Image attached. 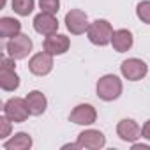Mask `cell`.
<instances>
[{
	"label": "cell",
	"instance_id": "6da1fadb",
	"mask_svg": "<svg viewBox=\"0 0 150 150\" xmlns=\"http://www.w3.org/2000/svg\"><path fill=\"white\" fill-rule=\"evenodd\" d=\"M96 90H97L99 99H103L106 103L115 101L122 94V80L118 76H115V74H104L103 78H99Z\"/></svg>",
	"mask_w": 150,
	"mask_h": 150
},
{
	"label": "cell",
	"instance_id": "7a4b0ae2",
	"mask_svg": "<svg viewBox=\"0 0 150 150\" xmlns=\"http://www.w3.org/2000/svg\"><path fill=\"white\" fill-rule=\"evenodd\" d=\"M87 37L92 44L96 46H108L111 44V37H113V27L110 21L106 20H96L94 23L88 25L87 30Z\"/></svg>",
	"mask_w": 150,
	"mask_h": 150
},
{
	"label": "cell",
	"instance_id": "3957f363",
	"mask_svg": "<svg viewBox=\"0 0 150 150\" xmlns=\"http://www.w3.org/2000/svg\"><path fill=\"white\" fill-rule=\"evenodd\" d=\"M4 115L14 122V124H21L28 118L30 115V110H28V104L25 99L21 97H11L6 104H4Z\"/></svg>",
	"mask_w": 150,
	"mask_h": 150
},
{
	"label": "cell",
	"instance_id": "277c9868",
	"mask_svg": "<svg viewBox=\"0 0 150 150\" xmlns=\"http://www.w3.org/2000/svg\"><path fill=\"white\" fill-rule=\"evenodd\" d=\"M32 46H34L32 39L28 35H25V34H20V35H16V37L7 41L6 50H7V55L13 57L14 60H23L32 51Z\"/></svg>",
	"mask_w": 150,
	"mask_h": 150
},
{
	"label": "cell",
	"instance_id": "5b68a950",
	"mask_svg": "<svg viewBox=\"0 0 150 150\" xmlns=\"http://www.w3.org/2000/svg\"><path fill=\"white\" fill-rule=\"evenodd\" d=\"M120 72H122V76L125 80H129V81H139V80H143L146 76L148 67L139 58H127V60L122 62Z\"/></svg>",
	"mask_w": 150,
	"mask_h": 150
},
{
	"label": "cell",
	"instance_id": "8992f818",
	"mask_svg": "<svg viewBox=\"0 0 150 150\" xmlns=\"http://www.w3.org/2000/svg\"><path fill=\"white\" fill-rule=\"evenodd\" d=\"M88 18H87V13H83L81 9H71L67 14H65V27L71 34L74 35H80V34H85L88 30Z\"/></svg>",
	"mask_w": 150,
	"mask_h": 150
},
{
	"label": "cell",
	"instance_id": "52a82bcc",
	"mask_svg": "<svg viewBox=\"0 0 150 150\" xmlns=\"http://www.w3.org/2000/svg\"><path fill=\"white\" fill-rule=\"evenodd\" d=\"M76 143L80 145V148H87V150H99L106 145V138L101 131L97 129H87L81 131L78 134Z\"/></svg>",
	"mask_w": 150,
	"mask_h": 150
},
{
	"label": "cell",
	"instance_id": "ba28073f",
	"mask_svg": "<svg viewBox=\"0 0 150 150\" xmlns=\"http://www.w3.org/2000/svg\"><path fill=\"white\" fill-rule=\"evenodd\" d=\"M28 69L35 76H46L53 69V55H50L48 51L35 53L28 62Z\"/></svg>",
	"mask_w": 150,
	"mask_h": 150
},
{
	"label": "cell",
	"instance_id": "9c48e42d",
	"mask_svg": "<svg viewBox=\"0 0 150 150\" xmlns=\"http://www.w3.org/2000/svg\"><path fill=\"white\" fill-rule=\"evenodd\" d=\"M69 120L76 125H92L97 120V111L92 104H78L71 111Z\"/></svg>",
	"mask_w": 150,
	"mask_h": 150
},
{
	"label": "cell",
	"instance_id": "30bf717a",
	"mask_svg": "<svg viewBox=\"0 0 150 150\" xmlns=\"http://www.w3.org/2000/svg\"><path fill=\"white\" fill-rule=\"evenodd\" d=\"M71 46V41L64 34H51L46 35L42 41V50L48 51L50 55H64Z\"/></svg>",
	"mask_w": 150,
	"mask_h": 150
},
{
	"label": "cell",
	"instance_id": "8fae6325",
	"mask_svg": "<svg viewBox=\"0 0 150 150\" xmlns=\"http://www.w3.org/2000/svg\"><path fill=\"white\" fill-rule=\"evenodd\" d=\"M34 28L37 34L41 35H51V34H57L58 30V20L55 18V14H50V13H39L35 18H34Z\"/></svg>",
	"mask_w": 150,
	"mask_h": 150
},
{
	"label": "cell",
	"instance_id": "7c38bea8",
	"mask_svg": "<svg viewBox=\"0 0 150 150\" xmlns=\"http://www.w3.org/2000/svg\"><path fill=\"white\" fill-rule=\"evenodd\" d=\"M117 134L125 143H134L138 138H141V129L132 118H124L117 125Z\"/></svg>",
	"mask_w": 150,
	"mask_h": 150
},
{
	"label": "cell",
	"instance_id": "4fadbf2b",
	"mask_svg": "<svg viewBox=\"0 0 150 150\" xmlns=\"http://www.w3.org/2000/svg\"><path fill=\"white\" fill-rule=\"evenodd\" d=\"M134 44V37L132 34L127 30V28H120V30H115L113 32V37H111V46L115 51L118 53H125L132 48Z\"/></svg>",
	"mask_w": 150,
	"mask_h": 150
},
{
	"label": "cell",
	"instance_id": "5bb4252c",
	"mask_svg": "<svg viewBox=\"0 0 150 150\" xmlns=\"http://www.w3.org/2000/svg\"><path fill=\"white\" fill-rule=\"evenodd\" d=\"M25 101H27V104H28L30 115L39 117V115H42V113L46 111L48 99H46V96H44L42 92H39V90H32V92H28V94H27Z\"/></svg>",
	"mask_w": 150,
	"mask_h": 150
},
{
	"label": "cell",
	"instance_id": "9a60e30c",
	"mask_svg": "<svg viewBox=\"0 0 150 150\" xmlns=\"http://www.w3.org/2000/svg\"><path fill=\"white\" fill-rule=\"evenodd\" d=\"M0 87L6 92H14L20 87V76L16 69H2L0 67Z\"/></svg>",
	"mask_w": 150,
	"mask_h": 150
},
{
	"label": "cell",
	"instance_id": "2e32d148",
	"mask_svg": "<svg viewBox=\"0 0 150 150\" xmlns=\"http://www.w3.org/2000/svg\"><path fill=\"white\" fill-rule=\"evenodd\" d=\"M20 34H21V23L18 20L9 18V16H4L0 20V35L4 39H13Z\"/></svg>",
	"mask_w": 150,
	"mask_h": 150
},
{
	"label": "cell",
	"instance_id": "e0dca14e",
	"mask_svg": "<svg viewBox=\"0 0 150 150\" xmlns=\"http://www.w3.org/2000/svg\"><path fill=\"white\" fill-rule=\"evenodd\" d=\"M32 136L27 132H16L11 139H7L4 143L6 150H28L32 146Z\"/></svg>",
	"mask_w": 150,
	"mask_h": 150
},
{
	"label": "cell",
	"instance_id": "ac0fdd59",
	"mask_svg": "<svg viewBox=\"0 0 150 150\" xmlns=\"http://www.w3.org/2000/svg\"><path fill=\"white\" fill-rule=\"evenodd\" d=\"M34 0H13V11L18 16H28L34 11Z\"/></svg>",
	"mask_w": 150,
	"mask_h": 150
},
{
	"label": "cell",
	"instance_id": "d6986e66",
	"mask_svg": "<svg viewBox=\"0 0 150 150\" xmlns=\"http://www.w3.org/2000/svg\"><path fill=\"white\" fill-rule=\"evenodd\" d=\"M136 16H138L143 23L150 25V0H143V2L138 4V7H136Z\"/></svg>",
	"mask_w": 150,
	"mask_h": 150
},
{
	"label": "cell",
	"instance_id": "ffe728a7",
	"mask_svg": "<svg viewBox=\"0 0 150 150\" xmlns=\"http://www.w3.org/2000/svg\"><path fill=\"white\" fill-rule=\"evenodd\" d=\"M39 7L42 13L57 14L60 11V0H39Z\"/></svg>",
	"mask_w": 150,
	"mask_h": 150
},
{
	"label": "cell",
	"instance_id": "44dd1931",
	"mask_svg": "<svg viewBox=\"0 0 150 150\" xmlns=\"http://www.w3.org/2000/svg\"><path fill=\"white\" fill-rule=\"evenodd\" d=\"M11 124H13V122H11L6 115L0 117V138H2V139H6V138L11 134V127H13Z\"/></svg>",
	"mask_w": 150,
	"mask_h": 150
},
{
	"label": "cell",
	"instance_id": "7402d4cb",
	"mask_svg": "<svg viewBox=\"0 0 150 150\" xmlns=\"http://www.w3.org/2000/svg\"><path fill=\"white\" fill-rule=\"evenodd\" d=\"M141 138H145V139L150 141V120H146L143 124V127H141Z\"/></svg>",
	"mask_w": 150,
	"mask_h": 150
},
{
	"label": "cell",
	"instance_id": "603a6c76",
	"mask_svg": "<svg viewBox=\"0 0 150 150\" xmlns=\"http://www.w3.org/2000/svg\"><path fill=\"white\" fill-rule=\"evenodd\" d=\"M132 150H150V145H143V143H132Z\"/></svg>",
	"mask_w": 150,
	"mask_h": 150
}]
</instances>
